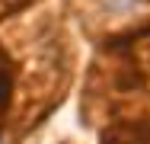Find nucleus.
<instances>
[{"label": "nucleus", "instance_id": "f257e3e1", "mask_svg": "<svg viewBox=\"0 0 150 144\" xmlns=\"http://www.w3.org/2000/svg\"><path fill=\"white\" fill-rule=\"evenodd\" d=\"M102 144H150V125L144 122H118L105 128Z\"/></svg>", "mask_w": 150, "mask_h": 144}]
</instances>
